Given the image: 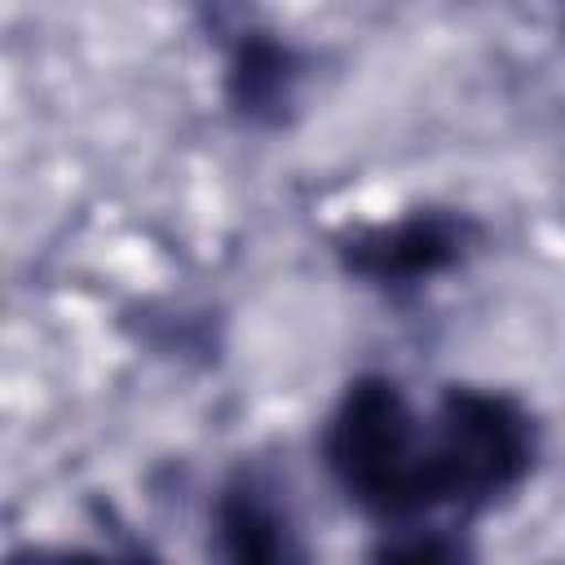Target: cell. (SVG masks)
I'll use <instances>...</instances> for the list:
<instances>
[{
  "mask_svg": "<svg viewBox=\"0 0 565 565\" xmlns=\"http://www.w3.org/2000/svg\"><path fill=\"white\" fill-rule=\"evenodd\" d=\"M322 455L353 503L384 521L428 512L424 499V428L402 388L384 375H362L344 388L327 419Z\"/></svg>",
  "mask_w": 565,
  "mask_h": 565,
  "instance_id": "6da1fadb",
  "label": "cell"
},
{
  "mask_svg": "<svg viewBox=\"0 0 565 565\" xmlns=\"http://www.w3.org/2000/svg\"><path fill=\"white\" fill-rule=\"evenodd\" d=\"M212 539H216V565H305V543L296 534V521L252 477L221 490Z\"/></svg>",
  "mask_w": 565,
  "mask_h": 565,
  "instance_id": "277c9868",
  "label": "cell"
},
{
  "mask_svg": "<svg viewBox=\"0 0 565 565\" xmlns=\"http://www.w3.org/2000/svg\"><path fill=\"white\" fill-rule=\"evenodd\" d=\"M463 238H468V221H455L446 212H419L397 225L353 234L344 260L353 274L380 287H406L455 265L463 256Z\"/></svg>",
  "mask_w": 565,
  "mask_h": 565,
  "instance_id": "3957f363",
  "label": "cell"
},
{
  "mask_svg": "<svg viewBox=\"0 0 565 565\" xmlns=\"http://www.w3.org/2000/svg\"><path fill=\"white\" fill-rule=\"evenodd\" d=\"M375 565H463V547L446 530L406 525L375 547Z\"/></svg>",
  "mask_w": 565,
  "mask_h": 565,
  "instance_id": "8992f818",
  "label": "cell"
},
{
  "mask_svg": "<svg viewBox=\"0 0 565 565\" xmlns=\"http://www.w3.org/2000/svg\"><path fill=\"white\" fill-rule=\"evenodd\" d=\"M530 419L516 402L486 388H450L433 433H424L428 508H481L512 490L530 468Z\"/></svg>",
  "mask_w": 565,
  "mask_h": 565,
  "instance_id": "7a4b0ae2",
  "label": "cell"
},
{
  "mask_svg": "<svg viewBox=\"0 0 565 565\" xmlns=\"http://www.w3.org/2000/svg\"><path fill=\"white\" fill-rule=\"evenodd\" d=\"M291 53L265 35H252L234 49L230 57V102L247 119H278L282 106L291 102Z\"/></svg>",
  "mask_w": 565,
  "mask_h": 565,
  "instance_id": "5b68a950",
  "label": "cell"
}]
</instances>
